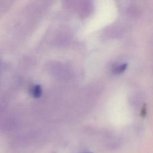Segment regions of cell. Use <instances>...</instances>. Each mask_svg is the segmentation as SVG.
<instances>
[{
    "mask_svg": "<svg viewBox=\"0 0 153 153\" xmlns=\"http://www.w3.org/2000/svg\"><path fill=\"white\" fill-rule=\"evenodd\" d=\"M30 94L34 97H39L41 96L42 89L39 85H36L31 88Z\"/></svg>",
    "mask_w": 153,
    "mask_h": 153,
    "instance_id": "cell-1",
    "label": "cell"
},
{
    "mask_svg": "<svg viewBox=\"0 0 153 153\" xmlns=\"http://www.w3.org/2000/svg\"><path fill=\"white\" fill-rule=\"evenodd\" d=\"M126 65H125V64L120 65H118L115 67V68L114 69V71H115V72H117V73L121 72L126 69Z\"/></svg>",
    "mask_w": 153,
    "mask_h": 153,
    "instance_id": "cell-2",
    "label": "cell"
},
{
    "mask_svg": "<svg viewBox=\"0 0 153 153\" xmlns=\"http://www.w3.org/2000/svg\"><path fill=\"white\" fill-rule=\"evenodd\" d=\"M87 153H91V152H87Z\"/></svg>",
    "mask_w": 153,
    "mask_h": 153,
    "instance_id": "cell-3",
    "label": "cell"
}]
</instances>
